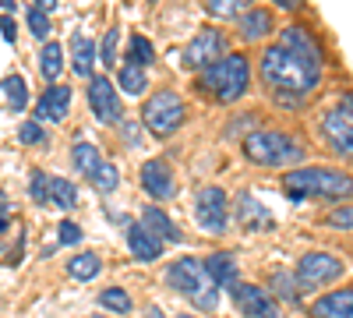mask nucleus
Returning <instances> with one entry per match:
<instances>
[{"label": "nucleus", "mask_w": 353, "mask_h": 318, "mask_svg": "<svg viewBox=\"0 0 353 318\" xmlns=\"http://www.w3.org/2000/svg\"><path fill=\"white\" fill-rule=\"evenodd\" d=\"M71 159H74V170L85 173V177H92V173L106 163V159L99 156V149H96V146H85V141H78V146L71 149Z\"/></svg>", "instance_id": "nucleus-23"}, {"label": "nucleus", "mask_w": 353, "mask_h": 318, "mask_svg": "<svg viewBox=\"0 0 353 318\" xmlns=\"http://www.w3.org/2000/svg\"><path fill=\"white\" fill-rule=\"evenodd\" d=\"M0 89L8 92V99H11V106H14V110H25V103H28V89H25V81H21L18 74L4 78V81H0Z\"/></svg>", "instance_id": "nucleus-31"}, {"label": "nucleus", "mask_w": 353, "mask_h": 318, "mask_svg": "<svg viewBox=\"0 0 353 318\" xmlns=\"http://www.w3.org/2000/svg\"><path fill=\"white\" fill-rule=\"evenodd\" d=\"M128 248H131V255L138 258V262H156V258L163 255V244L141 223H131L128 226Z\"/></svg>", "instance_id": "nucleus-16"}, {"label": "nucleus", "mask_w": 353, "mask_h": 318, "mask_svg": "<svg viewBox=\"0 0 353 318\" xmlns=\"http://www.w3.org/2000/svg\"><path fill=\"white\" fill-rule=\"evenodd\" d=\"M117 81H121V89H124L128 96H141L145 89H149V78L141 74V68H138V64H124V68H121V74H117Z\"/></svg>", "instance_id": "nucleus-25"}, {"label": "nucleus", "mask_w": 353, "mask_h": 318, "mask_svg": "<svg viewBox=\"0 0 353 318\" xmlns=\"http://www.w3.org/2000/svg\"><path fill=\"white\" fill-rule=\"evenodd\" d=\"M248 4H251V0H209V11L216 18H237Z\"/></svg>", "instance_id": "nucleus-32"}, {"label": "nucleus", "mask_w": 353, "mask_h": 318, "mask_svg": "<svg viewBox=\"0 0 353 318\" xmlns=\"http://www.w3.org/2000/svg\"><path fill=\"white\" fill-rule=\"evenodd\" d=\"M283 46H290L293 53L307 57V61H314V64H318V57H321V53H318V43L304 32V28H297V25H290L286 32H283Z\"/></svg>", "instance_id": "nucleus-19"}, {"label": "nucleus", "mask_w": 353, "mask_h": 318, "mask_svg": "<svg viewBox=\"0 0 353 318\" xmlns=\"http://www.w3.org/2000/svg\"><path fill=\"white\" fill-rule=\"evenodd\" d=\"M205 269H209L216 286H233L237 283V262H233V255H212L209 262H205Z\"/></svg>", "instance_id": "nucleus-20"}, {"label": "nucleus", "mask_w": 353, "mask_h": 318, "mask_svg": "<svg viewBox=\"0 0 353 318\" xmlns=\"http://www.w3.org/2000/svg\"><path fill=\"white\" fill-rule=\"evenodd\" d=\"M4 230H8V216H0V234H4Z\"/></svg>", "instance_id": "nucleus-46"}, {"label": "nucleus", "mask_w": 353, "mask_h": 318, "mask_svg": "<svg viewBox=\"0 0 353 318\" xmlns=\"http://www.w3.org/2000/svg\"><path fill=\"white\" fill-rule=\"evenodd\" d=\"M0 8H4V11H11V8H14V0H0Z\"/></svg>", "instance_id": "nucleus-44"}, {"label": "nucleus", "mask_w": 353, "mask_h": 318, "mask_svg": "<svg viewBox=\"0 0 353 318\" xmlns=\"http://www.w3.org/2000/svg\"><path fill=\"white\" fill-rule=\"evenodd\" d=\"M36 8H39V11H46V14H50V11H53V8H57V0H36Z\"/></svg>", "instance_id": "nucleus-41"}, {"label": "nucleus", "mask_w": 353, "mask_h": 318, "mask_svg": "<svg viewBox=\"0 0 353 318\" xmlns=\"http://www.w3.org/2000/svg\"><path fill=\"white\" fill-rule=\"evenodd\" d=\"M28 28H32L36 39H46V36H50V18H46V11H39V8L28 11Z\"/></svg>", "instance_id": "nucleus-33"}, {"label": "nucleus", "mask_w": 353, "mask_h": 318, "mask_svg": "<svg viewBox=\"0 0 353 318\" xmlns=\"http://www.w3.org/2000/svg\"><path fill=\"white\" fill-rule=\"evenodd\" d=\"M92 184H96L99 195H110V191H117V184H121V173H117L113 163H103V166L92 173Z\"/></svg>", "instance_id": "nucleus-30"}, {"label": "nucleus", "mask_w": 353, "mask_h": 318, "mask_svg": "<svg viewBox=\"0 0 353 318\" xmlns=\"http://www.w3.org/2000/svg\"><path fill=\"white\" fill-rule=\"evenodd\" d=\"M276 4H279V8H290V11H293V8H301V0H276Z\"/></svg>", "instance_id": "nucleus-42"}, {"label": "nucleus", "mask_w": 353, "mask_h": 318, "mask_svg": "<svg viewBox=\"0 0 353 318\" xmlns=\"http://www.w3.org/2000/svg\"><path fill=\"white\" fill-rule=\"evenodd\" d=\"M88 106H92L99 124H117V121L124 117V106H121V99H117L110 78H103V74L99 78H88Z\"/></svg>", "instance_id": "nucleus-11"}, {"label": "nucleus", "mask_w": 353, "mask_h": 318, "mask_svg": "<svg viewBox=\"0 0 353 318\" xmlns=\"http://www.w3.org/2000/svg\"><path fill=\"white\" fill-rule=\"evenodd\" d=\"M141 188L149 191L156 201H166V198H173V195H176L173 173H170V166H166L163 159H149V163L141 166Z\"/></svg>", "instance_id": "nucleus-13"}, {"label": "nucleus", "mask_w": 353, "mask_h": 318, "mask_svg": "<svg viewBox=\"0 0 353 318\" xmlns=\"http://www.w3.org/2000/svg\"><path fill=\"white\" fill-rule=\"evenodd\" d=\"M329 226H339V230L353 226V209H336V212L329 216Z\"/></svg>", "instance_id": "nucleus-37"}, {"label": "nucleus", "mask_w": 353, "mask_h": 318, "mask_svg": "<svg viewBox=\"0 0 353 318\" xmlns=\"http://www.w3.org/2000/svg\"><path fill=\"white\" fill-rule=\"evenodd\" d=\"M321 135L329 138V146L343 156L353 159V117L350 113H343L339 106H332L325 117H321Z\"/></svg>", "instance_id": "nucleus-12"}, {"label": "nucleus", "mask_w": 353, "mask_h": 318, "mask_svg": "<svg viewBox=\"0 0 353 318\" xmlns=\"http://www.w3.org/2000/svg\"><path fill=\"white\" fill-rule=\"evenodd\" d=\"M50 201H57L61 209H74V201H78L74 184H68L64 177H50Z\"/></svg>", "instance_id": "nucleus-27"}, {"label": "nucleus", "mask_w": 353, "mask_h": 318, "mask_svg": "<svg viewBox=\"0 0 353 318\" xmlns=\"http://www.w3.org/2000/svg\"><path fill=\"white\" fill-rule=\"evenodd\" d=\"M0 25H4V18H0Z\"/></svg>", "instance_id": "nucleus-48"}, {"label": "nucleus", "mask_w": 353, "mask_h": 318, "mask_svg": "<svg viewBox=\"0 0 353 318\" xmlns=\"http://www.w3.org/2000/svg\"><path fill=\"white\" fill-rule=\"evenodd\" d=\"M0 28H4L8 43H14V36H18V28H14V18H4V25H0Z\"/></svg>", "instance_id": "nucleus-39"}, {"label": "nucleus", "mask_w": 353, "mask_h": 318, "mask_svg": "<svg viewBox=\"0 0 353 318\" xmlns=\"http://www.w3.org/2000/svg\"><path fill=\"white\" fill-rule=\"evenodd\" d=\"M269 28H272L269 11H251V14L241 18V32H244V39H261V36H269Z\"/></svg>", "instance_id": "nucleus-24"}, {"label": "nucleus", "mask_w": 353, "mask_h": 318, "mask_svg": "<svg viewBox=\"0 0 353 318\" xmlns=\"http://www.w3.org/2000/svg\"><path fill=\"white\" fill-rule=\"evenodd\" d=\"M99 304H103L106 311H117V315H128V311H131V297H128V290H121V286H110V290H103V294H99Z\"/></svg>", "instance_id": "nucleus-28"}, {"label": "nucleus", "mask_w": 353, "mask_h": 318, "mask_svg": "<svg viewBox=\"0 0 353 318\" xmlns=\"http://www.w3.org/2000/svg\"><path fill=\"white\" fill-rule=\"evenodd\" d=\"M283 188L293 198H353V177L350 173L321 170V166L290 170L283 177Z\"/></svg>", "instance_id": "nucleus-2"}, {"label": "nucleus", "mask_w": 353, "mask_h": 318, "mask_svg": "<svg viewBox=\"0 0 353 318\" xmlns=\"http://www.w3.org/2000/svg\"><path fill=\"white\" fill-rule=\"evenodd\" d=\"M117 39H121V28H110L106 39H103V50H99V57H103V64H106V68L117 61Z\"/></svg>", "instance_id": "nucleus-34"}, {"label": "nucleus", "mask_w": 353, "mask_h": 318, "mask_svg": "<svg viewBox=\"0 0 353 318\" xmlns=\"http://www.w3.org/2000/svg\"><path fill=\"white\" fill-rule=\"evenodd\" d=\"M128 57H131V64H138V68H145V64H152L156 61V50H152V43L145 39V36H131V46H128Z\"/></svg>", "instance_id": "nucleus-29"}, {"label": "nucleus", "mask_w": 353, "mask_h": 318, "mask_svg": "<svg viewBox=\"0 0 353 318\" xmlns=\"http://www.w3.org/2000/svg\"><path fill=\"white\" fill-rule=\"evenodd\" d=\"M68 272H71L78 283H88V279L99 272V255H92V251L74 255V258H71V266H68Z\"/></svg>", "instance_id": "nucleus-26"}, {"label": "nucleus", "mask_w": 353, "mask_h": 318, "mask_svg": "<svg viewBox=\"0 0 353 318\" xmlns=\"http://www.w3.org/2000/svg\"><path fill=\"white\" fill-rule=\"evenodd\" d=\"M18 138L25 141V146H36V141H43V128H39V121H25V124L18 128Z\"/></svg>", "instance_id": "nucleus-35"}, {"label": "nucleus", "mask_w": 353, "mask_h": 318, "mask_svg": "<svg viewBox=\"0 0 353 318\" xmlns=\"http://www.w3.org/2000/svg\"><path fill=\"white\" fill-rule=\"evenodd\" d=\"M181 318H191V315H181Z\"/></svg>", "instance_id": "nucleus-47"}, {"label": "nucleus", "mask_w": 353, "mask_h": 318, "mask_svg": "<svg viewBox=\"0 0 353 318\" xmlns=\"http://www.w3.org/2000/svg\"><path fill=\"white\" fill-rule=\"evenodd\" d=\"M39 71H43V78H46L50 85H57V78H61V71H64V50H61V43H46V46H43V53H39Z\"/></svg>", "instance_id": "nucleus-22"}, {"label": "nucleus", "mask_w": 353, "mask_h": 318, "mask_svg": "<svg viewBox=\"0 0 353 318\" xmlns=\"http://www.w3.org/2000/svg\"><path fill=\"white\" fill-rule=\"evenodd\" d=\"M166 283L173 290L188 294L198 311H216V304H219V286L212 283L209 269H205V262H198V258H176L166 269Z\"/></svg>", "instance_id": "nucleus-3"}, {"label": "nucleus", "mask_w": 353, "mask_h": 318, "mask_svg": "<svg viewBox=\"0 0 353 318\" xmlns=\"http://www.w3.org/2000/svg\"><path fill=\"white\" fill-rule=\"evenodd\" d=\"M248 78H251V68H248L244 57H223L212 68H205L201 89L212 92L219 103H233L248 92Z\"/></svg>", "instance_id": "nucleus-5"}, {"label": "nucleus", "mask_w": 353, "mask_h": 318, "mask_svg": "<svg viewBox=\"0 0 353 318\" xmlns=\"http://www.w3.org/2000/svg\"><path fill=\"white\" fill-rule=\"evenodd\" d=\"M261 78L279 92H307L318 85V64L293 53L290 46H269L261 57Z\"/></svg>", "instance_id": "nucleus-1"}, {"label": "nucleus", "mask_w": 353, "mask_h": 318, "mask_svg": "<svg viewBox=\"0 0 353 318\" xmlns=\"http://www.w3.org/2000/svg\"><path fill=\"white\" fill-rule=\"evenodd\" d=\"M81 241V230L74 223H61V244H78Z\"/></svg>", "instance_id": "nucleus-38"}, {"label": "nucleus", "mask_w": 353, "mask_h": 318, "mask_svg": "<svg viewBox=\"0 0 353 318\" xmlns=\"http://www.w3.org/2000/svg\"><path fill=\"white\" fill-rule=\"evenodd\" d=\"M343 276V262L325 251H314V255H304L301 266H297V279L301 286L314 290V286H325V283H336Z\"/></svg>", "instance_id": "nucleus-8"}, {"label": "nucleus", "mask_w": 353, "mask_h": 318, "mask_svg": "<svg viewBox=\"0 0 353 318\" xmlns=\"http://www.w3.org/2000/svg\"><path fill=\"white\" fill-rule=\"evenodd\" d=\"M233 304L244 318H283L272 294H265L254 283H233Z\"/></svg>", "instance_id": "nucleus-7"}, {"label": "nucleus", "mask_w": 353, "mask_h": 318, "mask_svg": "<svg viewBox=\"0 0 353 318\" xmlns=\"http://www.w3.org/2000/svg\"><path fill=\"white\" fill-rule=\"evenodd\" d=\"M223 50H226V36L219 28H201L184 46V64L188 68H212L216 61H223Z\"/></svg>", "instance_id": "nucleus-9"}, {"label": "nucleus", "mask_w": 353, "mask_h": 318, "mask_svg": "<svg viewBox=\"0 0 353 318\" xmlns=\"http://www.w3.org/2000/svg\"><path fill=\"white\" fill-rule=\"evenodd\" d=\"M71 57H74V74H81V78H92V64H96V43H92V39H85V36H78V39L71 43Z\"/></svg>", "instance_id": "nucleus-21"}, {"label": "nucleus", "mask_w": 353, "mask_h": 318, "mask_svg": "<svg viewBox=\"0 0 353 318\" xmlns=\"http://www.w3.org/2000/svg\"><path fill=\"white\" fill-rule=\"evenodd\" d=\"M68 110H71V89L68 85H50L36 106V117L39 121H64Z\"/></svg>", "instance_id": "nucleus-14"}, {"label": "nucleus", "mask_w": 353, "mask_h": 318, "mask_svg": "<svg viewBox=\"0 0 353 318\" xmlns=\"http://www.w3.org/2000/svg\"><path fill=\"white\" fill-rule=\"evenodd\" d=\"M237 219H241L244 226H251V230H269V226H272L269 209L258 206L251 195H241V198H237Z\"/></svg>", "instance_id": "nucleus-18"}, {"label": "nucleus", "mask_w": 353, "mask_h": 318, "mask_svg": "<svg viewBox=\"0 0 353 318\" xmlns=\"http://www.w3.org/2000/svg\"><path fill=\"white\" fill-rule=\"evenodd\" d=\"M141 226L149 230V234H152L159 244H163V241H176V237H181V234H176V226L170 223V216H166L163 209H156V206H149V209L141 212Z\"/></svg>", "instance_id": "nucleus-17"}, {"label": "nucleus", "mask_w": 353, "mask_h": 318, "mask_svg": "<svg viewBox=\"0 0 353 318\" xmlns=\"http://www.w3.org/2000/svg\"><path fill=\"white\" fill-rule=\"evenodd\" d=\"M141 121L152 135H173L184 124V103L176 92H156L149 103L141 106Z\"/></svg>", "instance_id": "nucleus-6"}, {"label": "nucleus", "mask_w": 353, "mask_h": 318, "mask_svg": "<svg viewBox=\"0 0 353 318\" xmlns=\"http://www.w3.org/2000/svg\"><path fill=\"white\" fill-rule=\"evenodd\" d=\"M149 318H163V311L159 308H149Z\"/></svg>", "instance_id": "nucleus-45"}, {"label": "nucleus", "mask_w": 353, "mask_h": 318, "mask_svg": "<svg viewBox=\"0 0 353 318\" xmlns=\"http://www.w3.org/2000/svg\"><path fill=\"white\" fill-rule=\"evenodd\" d=\"M32 198L36 201H43V206H46V201H50V177H46V173H32Z\"/></svg>", "instance_id": "nucleus-36"}, {"label": "nucleus", "mask_w": 353, "mask_h": 318, "mask_svg": "<svg viewBox=\"0 0 353 318\" xmlns=\"http://www.w3.org/2000/svg\"><path fill=\"white\" fill-rule=\"evenodd\" d=\"M194 216L205 234H223L226 230V191L223 188H201L194 201Z\"/></svg>", "instance_id": "nucleus-10"}, {"label": "nucleus", "mask_w": 353, "mask_h": 318, "mask_svg": "<svg viewBox=\"0 0 353 318\" xmlns=\"http://www.w3.org/2000/svg\"><path fill=\"white\" fill-rule=\"evenodd\" d=\"M0 216H8V195L0 191Z\"/></svg>", "instance_id": "nucleus-43"}, {"label": "nucleus", "mask_w": 353, "mask_h": 318, "mask_svg": "<svg viewBox=\"0 0 353 318\" xmlns=\"http://www.w3.org/2000/svg\"><path fill=\"white\" fill-rule=\"evenodd\" d=\"M311 318H353V290H336L311 304Z\"/></svg>", "instance_id": "nucleus-15"}, {"label": "nucleus", "mask_w": 353, "mask_h": 318, "mask_svg": "<svg viewBox=\"0 0 353 318\" xmlns=\"http://www.w3.org/2000/svg\"><path fill=\"white\" fill-rule=\"evenodd\" d=\"M244 156L258 166H286L304 159V149L297 138H290L283 131H254L244 138Z\"/></svg>", "instance_id": "nucleus-4"}, {"label": "nucleus", "mask_w": 353, "mask_h": 318, "mask_svg": "<svg viewBox=\"0 0 353 318\" xmlns=\"http://www.w3.org/2000/svg\"><path fill=\"white\" fill-rule=\"evenodd\" d=\"M339 110H343V113H350V117H353V96H343V99H339Z\"/></svg>", "instance_id": "nucleus-40"}]
</instances>
